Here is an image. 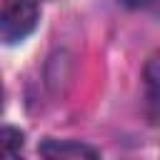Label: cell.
<instances>
[{"label":"cell","mask_w":160,"mask_h":160,"mask_svg":"<svg viewBox=\"0 0 160 160\" xmlns=\"http://www.w3.org/2000/svg\"><path fill=\"white\" fill-rule=\"evenodd\" d=\"M2 100H5V92H2V85H0V110H2Z\"/></svg>","instance_id":"5"},{"label":"cell","mask_w":160,"mask_h":160,"mask_svg":"<svg viewBox=\"0 0 160 160\" xmlns=\"http://www.w3.org/2000/svg\"><path fill=\"white\" fill-rule=\"evenodd\" d=\"M20 145H22V135L18 130H10V128L0 130V160H22L18 152Z\"/></svg>","instance_id":"3"},{"label":"cell","mask_w":160,"mask_h":160,"mask_svg":"<svg viewBox=\"0 0 160 160\" xmlns=\"http://www.w3.org/2000/svg\"><path fill=\"white\" fill-rule=\"evenodd\" d=\"M8 5V0H0V12H2V8Z\"/></svg>","instance_id":"6"},{"label":"cell","mask_w":160,"mask_h":160,"mask_svg":"<svg viewBox=\"0 0 160 160\" xmlns=\"http://www.w3.org/2000/svg\"><path fill=\"white\" fill-rule=\"evenodd\" d=\"M40 155L42 160H100V152L78 140H42L40 142Z\"/></svg>","instance_id":"2"},{"label":"cell","mask_w":160,"mask_h":160,"mask_svg":"<svg viewBox=\"0 0 160 160\" xmlns=\"http://www.w3.org/2000/svg\"><path fill=\"white\" fill-rule=\"evenodd\" d=\"M40 20V8L35 0H10L0 12V35L8 42L28 38Z\"/></svg>","instance_id":"1"},{"label":"cell","mask_w":160,"mask_h":160,"mask_svg":"<svg viewBox=\"0 0 160 160\" xmlns=\"http://www.w3.org/2000/svg\"><path fill=\"white\" fill-rule=\"evenodd\" d=\"M122 2H125V5H135V8H138V5H145V2H150V0H122Z\"/></svg>","instance_id":"4"}]
</instances>
